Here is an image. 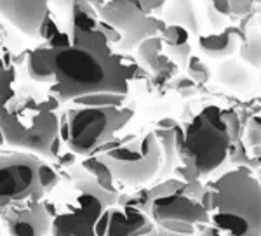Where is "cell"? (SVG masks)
<instances>
[{
    "label": "cell",
    "instance_id": "1",
    "mask_svg": "<svg viewBox=\"0 0 261 236\" xmlns=\"http://www.w3.org/2000/svg\"><path fill=\"white\" fill-rule=\"evenodd\" d=\"M14 61L9 49L0 52V130L6 144L50 160V148L60 137L61 103L33 80L19 82Z\"/></svg>",
    "mask_w": 261,
    "mask_h": 236
},
{
    "label": "cell",
    "instance_id": "2",
    "mask_svg": "<svg viewBox=\"0 0 261 236\" xmlns=\"http://www.w3.org/2000/svg\"><path fill=\"white\" fill-rule=\"evenodd\" d=\"M49 65L53 82L47 91L61 104L103 92L127 96L129 82L141 66L117 54L110 44L49 49Z\"/></svg>",
    "mask_w": 261,
    "mask_h": 236
},
{
    "label": "cell",
    "instance_id": "3",
    "mask_svg": "<svg viewBox=\"0 0 261 236\" xmlns=\"http://www.w3.org/2000/svg\"><path fill=\"white\" fill-rule=\"evenodd\" d=\"M213 226L230 236H261V183L241 165L213 184Z\"/></svg>",
    "mask_w": 261,
    "mask_h": 236
},
{
    "label": "cell",
    "instance_id": "4",
    "mask_svg": "<svg viewBox=\"0 0 261 236\" xmlns=\"http://www.w3.org/2000/svg\"><path fill=\"white\" fill-rule=\"evenodd\" d=\"M70 196L63 206H47L50 236H96V224L107 209L119 203V195L103 189L82 167H70Z\"/></svg>",
    "mask_w": 261,
    "mask_h": 236
},
{
    "label": "cell",
    "instance_id": "5",
    "mask_svg": "<svg viewBox=\"0 0 261 236\" xmlns=\"http://www.w3.org/2000/svg\"><path fill=\"white\" fill-rule=\"evenodd\" d=\"M231 141L221 108L205 106L185 127L176 125L174 146L185 167L199 175L211 174L228 157Z\"/></svg>",
    "mask_w": 261,
    "mask_h": 236
},
{
    "label": "cell",
    "instance_id": "6",
    "mask_svg": "<svg viewBox=\"0 0 261 236\" xmlns=\"http://www.w3.org/2000/svg\"><path fill=\"white\" fill-rule=\"evenodd\" d=\"M134 116L129 106H75L60 116V139L77 157H91Z\"/></svg>",
    "mask_w": 261,
    "mask_h": 236
},
{
    "label": "cell",
    "instance_id": "7",
    "mask_svg": "<svg viewBox=\"0 0 261 236\" xmlns=\"http://www.w3.org/2000/svg\"><path fill=\"white\" fill-rule=\"evenodd\" d=\"M42 160L30 151L0 150V219L7 222L44 203L40 184Z\"/></svg>",
    "mask_w": 261,
    "mask_h": 236
},
{
    "label": "cell",
    "instance_id": "8",
    "mask_svg": "<svg viewBox=\"0 0 261 236\" xmlns=\"http://www.w3.org/2000/svg\"><path fill=\"white\" fill-rule=\"evenodd\" d=\"M202 193L204 188L197 181L167 179L148 188V216L166 231L195 234V226L209 222V212L200 203Z\"/></svg>",
    "mask_w": 261,
    "mask_h": 236
},
{
    "label": "cell",
    "instance_id": "9",
    "mask_svg": "<svg viewBox=\"0 0 261 236\" xmlns=\"http://www.w3.org/2000/svg\"><path fill=\"white\" fill-rule=\"evenodd\" d=\"M94 155L110 168L113 179L129 186L150 183L162 165V148L155 132L127 137L115 136Z\"/></svg>",
    "mask_w": 261,
    "mask_h": 236
},
{
    "label": "cell",
    "instance_id": "10",
    "mask_svg": "<svg viewBox=\"0 0 261 236\" xmlns=\"http://www.w3.org/2000/svg\"><path fill=\"white\" fill-rule=\"evenodd\" d=\"M99 18L112 26H115L122 33V42L119 49L133 50L145 39L153 37L164 32L167 26L162 19L145 14L140 7L127 0H107L105 6L99 9Z\"/></svg>",
    "mask_w": 261,
    "mask_h": 236
},
{
    "label": "cell",
    "instance_id": "11",
    "mask_svg": "<svg viewBox=\"0 0 261 236\" xmlns=\"http://www.w3.org/2000/svg\"><path fill=\"white\" fill-rule=\"evenodd\" d=\"M50 0H0V14L21 33L39 37L40 26L47 18Z\"/></svg>",
    "mask_w": 261,
    "mask_h": 236
},
{
    "label": "cell",
    "instance_id": "12",
    "mask_svg": "<svg viewBox=\"0 0 261 236\" xmlns=\"http://www.w3.org/2000/svg\"><path fill=\"white\" fill-rule=\"evenodd\" d=\"M153 229L155 224L146 212L134 206L113 205L105 236H146Z\"/></svg>",
    "mask_w": 261,
    "mask_h": 236
},
{
    "label": "cell",
    "instance_id": "13",
    "mask_svg": "<svg viewBox=\"0 0 261 236\" xmlns=\"http://www.w3.org/2000/svg\"><path fill=\"white\" fill-rule=\"evenodd\" d=\"M4 224L11 236H49L53 217H50L45 203H40L32 212L11 219Z\"/></svg>",
    "mask_w": 261,
    "mask_h": 236
},
{
    "label": "cell",
    "instance_id": "14",
    "mask_svg": "<svg viewBox=\"0 0 261 236\" xmlns=\"http://www.w3.org/2000/svg\"><path fill=\"white\" fill-rule=\"evenodd\" d=\"M244 33L239 28H225L220 33L211 35H199V47L202 52L211 57H228L241 47Z\"/></svg>",
    "mask_w": 261,
    "mask_h": 236
},
{
    "label": "cell",
    "instance_id": "15",
    "mask_svg": "<svg viewBox=\"0 0 261 236\" xmlns=\"http://www.w3.org/2000/svg\"><path fill=\"white\" fill-rule=\"evenodd\" d=\"M167 6L164 9V23L169 24H179L185 29H188V33L199 35L200 33V23L197 18L195 4L192 0H167Z\"/></svg>",
    "mask_w": 261,
    "mask_h": 236
},
{
    "label": "cell",
    "instance_id": "16",
    "mask_svg": "<svg viewBox=\"0 0 261 236\" xmlns=\"http://www.w3.org/2000/svg\"><path fill=\"white\" fill-rule=\"evenodd\" d=\"M138 63L150 73H159L161 70L167 68L172 59L164 54V40L161 35L148 37L138 45Z\"/></svg>",
    "mask_w": 261,
    "mask_h": 236
},
{
    "label": "cell",
    "instance_id": "17",
    "mask_svg": "<svg viewBox=\"0 0 261 236\" xmlns=\"http://www.w3.org/2000/svg\"><path fill=\"white\" fill-rule=\"evenodd\" d=\"M218 82L233 91H246L252 83L249 71L235 61H225L218 68Z\"/></svg>",
    "mask_w": 261,
    "mask_h": 236
},
{
    "label": "cell",
    "instance_id": "18",
    "mask_svg": "<svg viewBox=\"0 0 261 236\" xmlns=\"http://www.w3.org/2000/svg\"><path fill=\"white\" fill-rule=\"evenodd\" d=\"M81 167H82V170H86L103 189L119 195V189L115 188V179H113L110 168L105 165L96 155H91V157L84 158L81 162Z\"/></svg>",
    "mask_w": 261,
    "mask_h": 236
},
{
    "label": "cell",
    "instance_id": "19",
    "mask_svg": "<svg viewBox=\"0 0 261 236\" xmlns=\"http://www.w3.org/2000/svg\"><path fill=\"white\" fill-rule=\"evenodd\" d=\"M239 52H241V57L244 61H247L254 68H261V32H258V29L246 32Z\"/></svg>",
    "mask_w": 261,
    "mask_h": 236
},
{
    "label": "cell",
    "instance_id": "20",
    "mask_svg": "<svg viewBox=\"0 0 261 236\" xmlns=\"http://www.w3.org/2000/svg\"><path fill=\"white\" fill-rule=\"evenodd\" d=\"M161 37L164 40V45H167V47H179V45L188 44L190 33H188V29L179 26V24H167Z\"/></svg>",
    "mask_w": 261,
    "mask_h": 236
},
{
    "label": "cell",
    "instance_id": "21",
    "mask_svg": "<svg viewBox=\"0 0 261 236\" xmlns=\"http://www.w3.org/2000/svg\"><path fill=\"white\" fill-rule=\"evenodd\" d=\"M187 71H188V78H192L195 83H205L211 78V70H209V66L197 56L188 57Z\"/></svg>",
    "mask_w": 261,
    "mask_h": 236
},
{
    "label": "cell",
    "instance_id": "22",
    "mask_svg": "<svg viewBox=\"0 0 261 236\" xmlns=\"http://www.w3.org/2000/svg\"><path fill=\"white\" fill-rule=\"evenodd\" d=\"M39 177L45 195L53 191L54 188H58V184H60V174H58V170L53 165H49L47 162H44V160H42L39 168Z\"/></svg>",
    "mask_w": 261,
    "mask_h": 236
},
{
    "label": "cell",
    "instance_id": "23",
    "mask_svg": "<svg viewBox=\"0 0 261 236\" xmlns=\"http://www.w3.org/2000/svg\"><path fill=\"white\" fill-rule=\"evenodd\" d=\"M221 116L226 124V129H228L231 141L237 142L239 136H241V122H239V115L233 111V109H221Z\"/></svg>",
    "mask_w": 261,
    "mask_h": 236
},
{
    "label": "cell",
    "instance_id": "24",
    "mask_svg": "<svg viewBox=\"0 0 261 236\" xmlns=\"http://www.w3.org/2000/svg\"><path fill=\"white\" fill-rule=\"evenodd\" d=\"M246 139H247V144L252 148L261 146V116H252Z\"/></svg>",
    "mask_w": 261,
    "mask_h": 236
},
{
    "label": "cell",
    "instance_id": "25",
    "mask_svg": "<svg viewBox=\"0 0 261 236\" xmlns=\"http://www.w3.org/2000/svg\"><path fill=\"white\" fill-rule=\"evenodd\" d=\"M252 9V0H230V14L246 16Z\"/></svg>",
    "mask_w": 261,
    "mask_h": 236
},
{
    "label": "cell",
    "instance_id": "26",
    "mask_svg": "<svg viewBox=\"0 0 261 236\" xmlns=\"http://www.w3.org/2000/svg\"><path fill=\"white\" fill-rule=\"evenodd\" d=\"M166 2L167 0H138L143 12L148 16H151V12H155V11H161L162 7L166 6Z\"/></svg>",
    "mask_w": 261,
    "mask_h": 236
},
{
    "label": "cell",
    "instance_id": "27",
    "mask_svg": "<svg viewBox=\"0 0 261 236\" xmlns=\"http://www.w3.org/2000/svg\"><path fill=\"white\" fill-rule=\"evenodd\" d=\"M207 16L211 18V23H213V26L214 28H223V23H225V19L226 16H223V14H220L216 9H214L213 6H209V9H207Z\"/></svg>",
    "mask_w": 261,
    "mask_h": 236
},
{
    "label": "cell",
    "instance_id": "28",
    "mask_svg": "<svg viewBox=\"0 0 261 236\" xmlns=\"http://www.w3.org/2000/svg\"><path fill=\"white\" fill-rule=\"evenodd\" d=\"M146 236H195V234H179V233H171V231H166L162 227H155L153 231H150Z\"/></svg>",
    "mask_w": 261,
    "mask_h": 236
},
{
    "label": "cell",
    "instance_id": "29",
    "mask_svg": "<svg viewBox=\"0 0 261 236\" xmlns=\"http://www.w3.org/2000/svg\"><path fill=\"white\" fill-rule=\"evenodd\" d=\"M6 40H7V32L6 28L0 24V52H4L7 47H6Z\"/></svg>",
    "mask_w": 261,
    "mask_h": 236
},
{
    "label": "cell",
    "instance_id": "30",
    "mask_svg": "<svg viewBox=\"0 0 261 236\" xmlns=\"http://www.w3.org/2000/svg\"><path fill=\"white\" fill-rule=\"evenodd\" d=\"M200 236H221V231L216 226H211V227H205Z\"/></svg>",
    "mask_w": 261,
    "mask_h": 236
},
{
    "label": "cell",
    "instance_id": "31",
    "mask_svg": "<svg viewBox=\"0 0 261 236\" xmlns=\"http://www.w3.org/2000/svg\"><path fill=\"white\" fill-rule=\"evenodd\" d=\"M56 6L63 7V9H68L70 14H71V6H73V0H53Z\"/></svg>",
    "mask_w": 261,
    "mask_h": 236
},
{
    "label": "cell",
    "instance_id": "32",
    "mask_svg": "<svg viewBox=\"0 0 261 236\" xmlns=\"http://www.w3.org/2000/svg\"><path fill=\"white\" fill-rule=\"evenodd\" d=\"M4 144H6V137H4V134H2V130H0V148H2Z\"/></svg>",
    "mask_w": 261,
    "mask_h": 236
},
{
    "label": "cell",
    "instance_id": "33",
    "mask_svg": "<svg viewBox=\"0 0 261 236\" xmlns=\"http://www.w3.org/2000/svg\"><path fill=\"white\" fill-rule=\"evenodd\" d=\"M259 183H261V177H259Z\"/></svg>",
    "mask_w": 261,
    "mask_h": 236
},
{
    "label": "cell",
    "instance_id": "34",
    "mask_svg": "<svg viewBox=\"0 0 261 236\" xmlns=\"http://www.w3.org/2000/svg\"><path fill=\"white\" fill-rule=\"evenodd\" d=\"M252 2H254V0H252Z\"/></svg>",
    "mask_w": 261,
    "mask_h": 236
},
{
    "label": "cell",
    "instance_id": "35",
    "mask_svg": "<svg viewBox=\"0 0 261 236\" xmlns=\"http://www.w3.org/2000/svg\"><path fill=\"white\" fill-rule=\"evenodd\" d=\"M0 236H2V234H0Z\"/></svg>",
    "mask_w": 261,
    "mask_h": 236
},
{
    "label": "cell",
    "instance_id": "36",
    "mask_svg": "<svg viewBox=\"0 0 261 236\" xmlns=\"http://www.w3.org/2000/svg\"><path fill=\"white\" fill-rule=\"evenodd\" d=\"M49 236H50V234H49Z\"/></svg>",
    "mask_w": 261,
    "mask_h": 236
}]
</instances>
